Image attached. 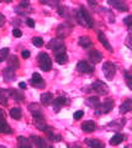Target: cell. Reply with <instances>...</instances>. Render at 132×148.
Masks as SVG:
<instances>
[{"instance_id": "obj_1", "label": "cell", "mask_w": 132, "mask_h": 148, "mask_svg": "<svg viewBox=\"0 0 132 148\" xmlns=\"http://www.w3.org/2000/svg\"><path fill=\"white\" fill-rule=\"evenodd\" d=\"M75 15H77V20H78L77 22H78L79 25L84 26V27H93V25H94L93 17L90 16L89 11L86 10L84 6H80L78 12H77Z\"/></svg>"}, {"instance_id": "obj_2", "label": "cell", "mask_w": 132, "mask_h": 148, "mask_svg": "<svg viewBox=\"0 0 132 148\" xmlns=\"http://www.w3.org/2000/svg\"><path fill=\"white\" fill-rule=\"evenodd\" d=\"M37 62L40 68L44 72H49L52 69V59L46 52H41L37 57Z\"/></svg>"}, {"instance_id": "obj_3", "label": "cell", "mask_w": 132, "mask_h": 148, "mask_svg": "<svg viewBox=\"0 0 132 148\" xmlns=\"http://www.w3.org/2000/svg\"><path fill=\"white\" fill-rule=\"evenodd\" d=\"M103 73L107 80H112L116 74V66L112 62H105L103 64Z\"/></svg>"}, {"instance_id": "obj_4", "label": "cell", "mask_w": 132, "mask_h": 148, "mask_svg": "<svg viewBox=\"0 0 132 148\" xmlns=\"http://www.w3.org/2000/svg\"><path fill=\"white\" fill-rule=\"evenodd\" d=\"M90 88L93 89V91L98 92L99 95H106V94H107V91H109V86H107L104 82H101V80L94 82Z\"/></svg>"}, {"instance_id": "obj_5", "label": "cell", "mask_w": 132, "mask_h": 148, "mask_svg": "<svg viewBox=\"0 0 132 148\" xmlns=\"http://www.w3.org/2000/svg\"><path fill=\"white\" fill-rule=\"evenodd\" d=\"M112 108H114V100L109 99V100L105 101V103L100 104L99 108L95 110V112H96V115H105L107 112H110V111L112 110Z\"/></svg>"}, {"instance_id": "obj_6", "label": "cell", "mask_w": 132, "mask_h": 148, "mask_svg": "<svg viewBox=\"0 0 132 148\" xmlns=\"http://www.w3.org/2000/svg\"><path fill=\"white\" fill-rule=\"evenodd\" d=\"M107 4L119 11H129V5L124 0H107Z\"/></svg>"}, {"instance_id": "obj_7", "label": "cell", "mask_w": 132, "mask_h": 148, "mask_svg": "<svg viewBox=\"0 0 132 148\" xmlns=\"http://www.w3.org/2000/svg\"><path fill=\"white\" fill-rule=\"evenodd\" d=\"M77 71L79 73H83V74H90V73L94 72V68H93V66H90L88 62L80 61L78 64H77Z\"/></svg>"}, {"instance_id": "obj_8", "label": "cell", "mask_w": 132, "mask_h": 148, "mask_svg": "<svg viewBox=\"0 0 132 148\" xmlns=\"http://www.w3.org/2000/svg\"><path fill=\"white\" fill-rule=\"evenodd\" d=\"M30 84L35 86V88H38V89H41V88H44V82L42 79V77L38 73H34L32 74V77H31V79H30Z\"/></svg>"}, {"instance_id": "obj_9", "label": "cell", "mask_w": 132, "mask_h": 148, "mask_svg": "<svg viewBox=\"0 0 132 148\" xmlns=\"http://www.w3.org/2000/svg\"><path fill=\"white\" fill-rule=\"evenodd\" d=\"M29 111L32 114L34 119L35 117H43L42 109H41L40 104H37V103H31V104H29Z\"/></svg>"}, {"instance_id": "obj_10", "label": "cell", "mask_w": 132, "mask_h": 148, "mask_svg": "<svg viewBox=\"0 0 132 148\" xmlns=\"http://www.w3.org/2000/svg\"><path fill=\"white\" fill-rule=\"evenodd\" d=\"M88 57L89 59L92 61L93 63H100L101 62V59H103V54L99 52L98 49H95V48H90L89 49V52H88Z\"/></svg>"}, {"instance_id": "obj_11", "label": "cell", "mask_w": 132, "mask_h": 148, "mask_svg": "<svg viewBox=\"0 0 132 148\" xmlns=\"http://www.w3.org/2000/svg\"><path fill=\"white\" fill-rule=\"evenodd\" d=\"M34 125L36 126V128L40 130V131L47 132L48 130H49L48 125L46 123V121H44V116H43V117H35V119H34Z\"/></svg>"}, {"instance_id": "obj_12", "label": "cell", "mask_w": 132, "mask_h": 148, "mask_svg": "<svg viewBox=\"0 0 132 148\" xmlns=\"http://www.w3.org/2000/svg\"><path fill=\"white\" fill-rule=\"evenodd\" d=\"M8 96H11V98H14V100L17 101V103H24V101H25L24 94H22L20 90H16V89H9L8 90Z\"/></svg>"}, {"instance_id": "obj_13", "label": "cell", "mask_w": 132, "mask_h": 148, "mask_svg": "<svg viewBox=\"0 0 132 148\" xmlns=\"http://www.w3.org/2000/svg\"><path fill=\"white\" fill-rule=\"evenodd\" d=\"M15 77H16V74H15V69H12V68H6V69H4V72H3V78H4V80H5L6 83H10L12 80H15Z\"/></svg>"}, {"instance_id": "obj_14", "label": "cell", "mask_w": 132, "mask_h": 148, "mask_svg": "<svg viewBox=\"0 0 132 148\" xmlns=\"http://www.w3.org/2000/svg\"><path fill=\"white\" fill-rule=\"evenodd\" d=\"M69 32H70V27L67 24H62V25L58 26L57 35H58L60 38H64V37H67L68 35H69Z\"/></svg>"}, {"instance_id": "obj_15", "label": "cell", "mask_w": 132, "mask_h": 148, "mask_svg": "<svg viewBox=\"0 0 132 148\" xmlns=\"http://www.w3.org/2000/svg\"><path fill=\"white\" fill-rule=\"evenodd\" d=\"M85 104L88 105L89 108L96 110L99 108V105L101 104V103H100V99L98 98V96H90V98H88V99L85 100Z\"/></svg>"}, {"instance_id": "obj_16", "label": "cell", "mask_w": 132, "mask_h": 148, "mask_svg": "<svg viewBox=\"0 0 132 148\" xmlns=\"http://www.w3.org/2000/svg\"><path fill=\"white\" fill-rule=\"evenodd\" d=\"M95 128H96V125H95L94 121H85V122L81 123V130H83L84 132H86V133L94 132Z\"/></svg>"}, {"instance_id": "obj_17", "label": "cell", "mask_w": 132, "mask_h": 148, "mask_svg": "<svg viewBox=\"0 0 132 148\" xmlns=\"http://www.w3.org/2000/svg\"><path fill=\"white\" fill-rule=\"evenodd\" d=\"M31 141L34 142V145L37 148H47V143L44 141V138L40 136H31Z\"/></svg>"}, {"instance_id": "obj_18", "label": "cell", "mask_w": 132, "mask_h": 148, "mask_svg": "<svg viewBox=\"0 0 132 148\" xmlns=\"http://www.w3.org/2000/svg\"><path fill=\"white\" fill-rule=\"evenodd\" d=\"M98 38H99V42L101 43L104 47H105V48L109 51V52H112L114 49H112V47H111V45L109 43V41H107V38H106V36L104 35L103 32H99V34H98Z\"/></svg>"}, {"instance_id": "obj_19", "label": "cell", "mask_w": 132, "mask_h": 148, "mask_svg": "<svg viewBox=\"0 0 132 148\" xmlns=\"http://www.w3.org/2000/svg\"><path fill=\"white\" fill-rule=\"evenodd\" d=\"M85 143L90 148H105L104 142L99 141V140H94V138H88V140H85Z\"/></svg>"}, {"instance_id": "obj_20", "label": "cell", "mask_w": 132, "mask_h": 148, "mask_svg": "<svg viewBox=\"0 0 132 148\" xmlns=\"http://www.w3.org/2000/svg\"><path fill=\"white\" fill-rule=\"evenodd\" d=\"M78 45L80 46V47H83V48H90L92 47V40H90V37L88 36H81L79 37V40H78Z\"/></svg>"}, {"instance_id": "obj_21", "label": "cell", "mask_w": 132, "mask_h": 148, "mask_svg": "<svg viewBox=\"0 0 132 148\" xmlns=\"http://www.w3.org/2000/svg\"><path fill=\"white\" fill-rule=\"evenodd\" d=\"M17 145H19V148H32V146H31V141L29 140V138L24 137V136L17 137Z\"/></svg>"}, {"instance_id": "obj_22", "label": "cell", "mask_w": 132, "mask_h": 148, "mask_svg": "<svg viewBox=\"0 0 132 148\" xmlns=\"http://www.w3.org/2000/svg\"><path fill=\"white\" fill-rule=\"evenodd\" d=\"M131 109H132V101L129 99V100H126V101H124V103L121 104V106H120V114L125 115L127 112H130Z\"/></svg>"}, {"instance_id": "obj_23", "label": "cell", "mask_w": 132, "mask_h": 148, "mask_svg": "<svg viewBox=\"0 0 132 148\" xmlns=\"http://www.w3.org/2000/svg\"><path fill=\"white\" fill-rule=\"evenodd\" d=\"M8 66L9 68H12V69H16L20 67V62H19V58L16 57V56H10L8 59Z\"/></svg>"}, {"instance_id": "obj_24", "label": "cell", "mask_w": 132, "mask_h": 148, "mask_svg": "<svg viewBox=\"0 0 132 148\" xmlns=\"http://www.w3.org/2000/svg\"><path fill=\"white\" fill-rule=\"evenodd\" d=\"M52 101H53V95L51 92H43V94L41 95V103H42L44 106L51 105Z\"/></svg>"}, {"instance_id": "obj_25", "label": "cell", "mask_w": 132, "mask_h": 148, "mask_svg": "<svg viewBox=\"0 0 132 148\" xmlns=\"http://www.w3.org/2000/svg\"><path fill=\"white\" fill-rule=\"evenodd\" d=\"M125 137H126V136L122 135V133H116V135L110 140V145H111V146H117V145H120L122 141H125Z\"/></svg>"}, {"instance_id": "obj_26", "label": "cell", "mask_w": 132, "mask_h": 148, "mask_svg": "<svg viewBox=\"0 0 132 148\" xmlns=\"http://www.w3.org/2000/svg\"><path fill=\"white\" fill-rule=\"evenodd\" d=\"M10 116L14 120H20L22 116V112H21V109L20 108H12L10 110Z\"/></svg>"}, {"instance_id": "obj_27", "label": "cell", "mask_w": 132, "mask_h": 148, "mask_svg": "<svg viewBox=\"0 0 132 148\" xmlns=\"http://www.w3.org/2000/svg\"><path fill=\"white\" fill-rule=\"evenodd\" d=\"M8 91L4 89H0V105L6 106L8 105Z\"/></svg>"}, {"instance_id": "obj_28", "label": "cell", "mask_w": 132, "mask_h": 148, "mask_svg": "<svg viewBox=\"0 0 132 148\" xmlns=\"http://www.w3.org/2000/svg\"><path fill=\"white\" fill-rule=\"evenodd\" d=\"M11 132H12L11 127L5 121L0 122V133H11Z\"/></svg>"}, {"instance_id": "obj_29", "label": "cell", "mask_w": 132, "mask_h": 148, "mask_svg": "<svg viewBox=\"0 0 132 148\" xmlns=\"http://www.w3.org/2000/svg\"><path fill=\"white\" fill-rule=\"evenodd\" d=\"M56 62H57L58 64H66V63L68 62V56H67L66 53L56 56Z\"/></svg>"}, {"instance_id": "obj_30", "label": "cell", "mask_w": 132, "mask_h": 148, "mask_svg": "<svg viewBox=\"0 0 132 148\" xmlns=\"http://www.w3.org/2000/svg\"><path fill=\"white\" fill-rule=\"evenodd\" d=\"M42 4H46V5H49V6H54L57 8L58 5H60L61 0H40Z\"/></svg>"}, {"instance_id": "obj_31", "label": "cell", "mask_w": 132, "mask_h": 148, "mask_svg": "<svg viewBox=\"0 0 132 148\" xmlns=\"http://www.w3.org/2000/svg\"><path fill=\"white\" fill-rule=\"evenodd\" d=\"M9 56V48H0V63L4 62Z\"/></svg>"}, {"instance_id": "obj_32", "label": "cell", "mask_w": 132, "mask_h": 148, "mask_svg": "<svg viewBox=\"0 0 132 148\" xmlns=\"http://www.w3.org/2000/svg\"><path fill=\"white\" fill-rule=\"evenodd\" d=\"M125 80H126V84L129 86V89L132 90V77L129 72H125Z\"/></svg>"}, {"instance_id": "obj_33", "label": "cell", "mask_w": 132, "mask_h": 148, "mask_svg": "<svg viewBox=\"0 0 132 148\" xmlns=\"http://www.w3.org/2000/svg\"><path fill=\"white\" fill-rule=\"evenodd\" d=\"M31 42H32V45L36 46V47H41V46H43V40L41 38V37H34Z\"/></svg>"}, {"instance_id": "obj_34", "label": "cell", "mask_w": 132, "mask_h": 148, "mask_svg": "<svg viewBox=\"0 0 132 148\" xmlns=\"http://www.w3.org/2000/svg\"><path fill=\"white\" fill-rule=\"evenodd\" d=\"M83 116H84V111H81V110L77 111V112L74 114V119H75V120H80Z\"/></svg>"}, {"instance_id": "obj_35", "label": "cell", "mask_w": 132, "mask_h": 148, "mask_svg": "<svg viewBox=\"0 0 132 148\" xmlns=\"http://www.w3.org/2000/svg\"><path fill=\"white\" fill-rule=\"evenodd\" d=\"M12 35L15 36V37H21V36H22V32H21L19 29H14V30H12Z\"/></svg>"}, {"instance_id": "obj_36", "label": "cell", "mask_w": 132, "mask_h": 148, "mask_svg": "<svg viewBox=\"0 0 132 148\" xmlns=\"http://www.w3.org/2000/svg\"><path fill=\"white\" fill-rule=\"evenodd\" d=\"M124 21H125V24L127 25V27L130 29V27H131V24H132V17H131V16H127Z\"/></svg>"}, {"instance_id": "obj_37", "label": "cell", "mask_w": 132, "mask_h": 148, "mask_svg": "<svg viewBox=\"0 0 132 148\" xmlns=\"http://www.w3.org/2000/svg\"><path fill=\"white\" fill-rule=\"evenodd\" d=\"M58 14H60L61 16H66V8L58 6Z\"/></svg>"}, {"instance_id": "obj_38", "label": "cell", "mask_w": 132, "mask_h": 148, "mask_svg": "<svg viewBox=\"0 0 132 148\" xmlns=\"http://www.w3.org/2000/svg\"><path fill=\"white\" fill-rule=\"evenodd\" d=\"M26 24H27V26H29V27H35V21L32 20V18H27Z\"/></svg>"}, {"instance_id": "obj_39", "label": "cell", "mask_w": 132, "mask_h": 148, "mask_svg": "<svg viewBox=\"0 0 132 148\" xmlns=\"http://www.w3.org/2000/svg\"><path fill=\"white\" fill-rule=\"evenodd\" d=\"M21 56H22V58H30V52L27 49H25V51H22V53H21Z\"/></svg>"}, {"instance_id": "obj_40", "label": "cell", "mask_w": 132, "mask_h": 148, "mask_svg": "<svg viewBox=\"0 0 132 148\" xmlns=\"http://www.w3.org/2000/svg\"><path fill=\"white\" fill-rule=\"evenodd\" d=\"M5 121V112H4V110L0 109V122Z\"/></svg>"}, {"instance_id": "obj_41", "label": "cell", "mask_w": 132, "mask_h": 148, "mask_svg": "<svg viewBox=\"0 0 132 148\" xmlns=\"http://www.w3.org/2000/svg\"><path fill=\"white\" fill-rule=\"evenodd\" d=\"M4 24H5V16L3 14H0V27H1Z\"/></svg>"}, {"instance_id": "obj_42", "label": "cell", "mask_w": 132, "mask_h": 148, "mask_svg": "<svg viewBox=\"0 0 132 148\" xmlns=\"http://www.w3.org/2000/svg\"><path fill=\"white\" fill-rule=\"evenodd\" d=\"M19 88L20 89H26V83H24V82L19 83Z\"/></svg>"}, {"instance_id": "obj_43", "label": "cell", "mask_w": 132, "mask_h": 148, "mask_svg": "<svg viewBox=\"0 0 132 148\" xmlns=\"http://www.w3.org/2000/svg\"><path fill=\"white\" fill-rule=\"evenodd\" d=\"M96 1H98V0H88V3H89V4H90V5H92V6L96 5Z\"/></svg>"}, {"instance_id": "obj_44", "label": "cell", "mask_w": 132, "mask_h": 148, "mask_svg": "<svg viewBox=\"0 0 132 148\" xmlns=\"http://www.w3.org/2000/svg\"><path fill=\"white\" fill-rule=\"evenodd\" d=\"M130 40H131V37H130V36H127V41H126V45H127V47H129V48H132V47H131V45H130Z\"/></svg>"}, {"instance_id": "obj_45", "label": "cell", "mask_w": 132, "mask_h": 148, "mask_svg": "<svg viewBox=\"0 0 132 148\" xmlns=\"http://www.w3.org/2000/svg\"><path fill=\"white\" fill-rule=\"evenodd\" d=\"M72 148H81V147H80L79 145H73V146H72Z\"/></svg>"}, {"instance_id": "obj_46", "label": "cell", "mask_w": 132, "mask_h": 148, "mask_svg": "<svg viewBox=\"0 0 132 148\" xmlns=\"http://www.w3.org/2000/svg\"><path fill=\"white\" fill-rule=\"evenodd\" d=\"M4 1H5V3H10L11 0H0V3H4Z\"/></svg>"}, {"instance_id": "obj_47", "label": "cell", "mask_w": 132, "mask_h": 148, "mask_svg": "<svg viewBox=\"0 0 132 148\" xmlns=\"http://www.w3.org/2000/svg\"><path fill=\"white\" fill-rule=\"evenodd\" d=\"M0 148H8V147H5V146H1V145H0Z\"/></svg>"}, {"instance_id": "obj_48", "label": "cell", "mask_w": 132, "mask_h": 148, "mask_svg": "<svg viewBox=\"0 0 132 148\" xmlns=\"http://www.w3.org/2000/svg\"><path fill=\"white\" fill-rule=\"evenodd\" d=\"M125 148H131V147H130V146H127V147H125Z\"/></svg>"}, {"instance_id": "obj_49", "label": "cell", "mask_w": 132, "mask_h": 148, "mask_svg": "<svg viewBox=\"0 0 132 148\" xmlns=\"http://www.w3.org/2000/svg\"><path fill=\"white\" fill-rule=\"evenodd\" d=\"M47 148H53V147H47Z\"/></svg>"}]
</instances>
